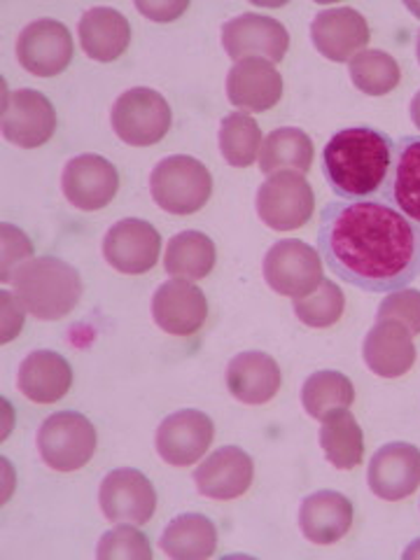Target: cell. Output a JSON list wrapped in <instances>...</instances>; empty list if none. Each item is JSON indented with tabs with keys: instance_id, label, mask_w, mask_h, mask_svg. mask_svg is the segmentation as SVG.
I'll use <instances>...</instances> for the list:
<instances>
[{
	"instance_id": "cell-27",
	"label": "cell",
	"mask_w": 420,
	"mask_h": 560,
	"mask_svg": "<svg viewBox=\"0 0 420 560\" xmlns=\"http://www.w3.org/2000/svg\"><path fill=\"white\" fill-rule=\"evenodd\" d=\"M160 547L175 560H203L218 549L215 523L203 514L175 516L162 533Z\"/></svg>"
},
{
	"instance_id": "cell-23",
	"label": "cell",
	"mask_w": 420,
	"mask_h": 560,
	"mask_svg": "<svg viewBox=\"0 0 420 560\" xmlns=\"http://www.w3.org/2000/svg\"><path fill=\"white\" fill-rule=\"evenodd\" d=\"M353 525V502L337 490H318L300 506V528L313 545H335Z\"/></svg>"
},
{
	"instance_id": "cell-1",
	"label": "cell",
	"mask_w": 420,
	"mask_h": 560,
	"mask_svg": "<svg viewBox=\"0 0 420 560\" xmlns=\"http://www.w3.org/2000/svg\"><path fill=\"white\" fill-rule=\"evenodd\" d=\"M318 253L358 290H405L420 276V224L381 199H337L323 208Z\"/></svg>"
},
{
	"instance_id": "cell-29",
	"label": "cell",
	"mask_w": 420,
	"mask_h": 560,
	"mask_svg": "<svg viewBox=\"0 0 420 560\" xmlns=\"http://www.w3.org/2000/svg\"><path fill=\"white\" fill-rule=\"evenodd\" d=\"M313 164V140L306 131L294 127H280L271 131L259 150V171L267 175L280 171L306 173Z\"/></svg>"
},
{
	"instance_id": "cell-17",
	"label": "cell",
	"mask_w": 420,
	"mask_h": 560,
	"mask_svg": "<svg viewBox=\"0 0 420 560\" xmlns=\"http://www.w3.org/2000/svg\"><path fill=\"white\" fill-rule=\"evenodd\" d=\"M61 187L70 203L92 213V210H101L115 199L119 173L101 154H80L66 164Z\"/></svg>"
},
{
	"instance_id": "cell-33",
	"label": "cell",
	"mask_w": 420,
	"mask_h": 560,
	"mask_svg": "<svg viewBox=\"0 0 420 560\" xmlns=\"http://www.w3.org/2000/svg\"><path fill=\"white\" fill-rule=\"evenodd\" d=\"M261 150L259 125L248 113H232L220 125V152L234 168H245L257 160Z\"/></svg>"
},
{
	"instance_id": "cell-35",
	"label": "cell",
	"mask_w": 420,
	"mask_h": 560,
	"mask_svg": "<svg viewBox=\"0 0 420 560\" xmlns=\"http://www.w3.org/2000/svg\"><path fill=\"white\" fill-rule=\"evenodd\" d=\"M96 556L101 560H117V558L150 560L152 547H150V539L140 533L136 525H117V528L108 530L101 537Z\"/></svg>"
},
{
	"instance_id": "cell-14",
	"label": "cell",
	"mask_w": 420,
	"mask_h": 560,
	"mask_svg": "<svg viewBox=\"0 0 420 560\" xmlns=\"http://www.w3.org/2000/svg\"><path fill=\"white\" fill-rule=\"evenodd\" d=\"M311 40L320 55L335 63H346L372 40L370 24L353 8H327L315 14Z\"/></svg>"
},
{
	"instance_id": "cell-13",
	"label": "cell",
	"mask_w": 420,
	"mask_h": 560,
	"mask_svg": "<svg viewBox=\"0 0 420 560\" xmlns=\"http://www.w3.org/2000/svg\"><path fill=\"white\" fill-rule=\"evenodd\" d=\"M213 420L203 411L183 409L166 416L156 430V453L173 467H189L213 444Z\"/></svg>"
},
{
	"instance_id": "cell-11",
	"label": "cell",
	"mask_w": 420,
	"mask_h": 560,
	"mask_svg": "<svg viewBox=\"0 0 420 560\" xmlns=\"http://www.w3.org/2000/svg\"><path fill=\"white\" fill-rule=\"evenodd\" d=\"M162 236L145 220L127 218L113 224L103 238V257L108 265L127 276L148 273L156 267Z\"/></svg>"
},
{
	"instance_id": "cell-22",
	"label": "cell",
	"mask_w": 420,
	"mask_h": 560,
	"mask_svg": "<svg viewBox=\"0 0 420 560\" xmlns=\"http://www.w3.org/2000/svg\"><path fill=\"white\" fill-rule=\"evenodd\" d=\"M278 362L261 350H245L226 366V388L243 405H267L280 390Z\"/></svg>"
},
{
	"instance_id": "cell-41",
	"label": "cell",
	"mask_w": 420,
	"mask_h": 560,
	"mask_svg": "<svg viewBox=\"0 0 420 560\" xmlns=\"http://www.w3.org/2000/svg\"><path fill=\"white\" fill-rule=\"evenodd\" d=\"M401 558H407V560H411V558H420V537L416 539V541H411V547L401 553Z\"/></svg>"
},
{
	"instance_id": "cell-30",
	"label": "cell",
	"mask_w": 420,
	"mask_h": 560,
	"mask_svg": "<svg viewBox=\"0 0 420 560\" xmlns=\"http://www.w3.org/2000/svg\"><path fill=\"white\" fill-rule=\"evenodd\" d=\"M218 261L215 243L201 232H180L168 241L164 269L173 278L201 280L213 271Z\"/></svg>"
},
{
	"instance_id": "cell-15",
	"label": "cell",
	"mask_w": 420,
	"mask_h": 560,
	"mask_svg": "<svg viewBox=\"0 0 420 560\" xmlns=\"http://www.w3.org/2000/svg\"><path fill=\"white\" fill-rule=\"evenodd\" d=\"M152 318L156 327L173 337H191L208 318V302L199 285L183 278L166 280L152 296Z\"/></svg>"
},
{
	"instance_id": "cell-32",
	"label": "cell",
	"mask_w": 420,
	"mask_h": 560,
	"mask_svg": "<svg viewBox=\"0 0 420 560\" xmlns=\"http://www.w3.org/2000/svg\"><path fill=\"white\" fill-rule=\"evenodd\" d=\"M350 80L366 96H385L390 94L401 80V70L383 49H364L348 63Z\"/></svg>"
},
{
	"instance_id": "cell-34",
	"label": "cell",
	"mask_w": 420,
	"mask_h": 560,
	"mask_svg": "<svg viewBox=\"0 0 420 560\" xmlns=\"http://www.w3.org/2000/svg\"><path fill=\"white\" fill-rule=\"evenodd\" d=\"M343 308H346V296L335 280H323L318 290L311 292L308 296H302V300H294L296 318L315 329L337 325L341 320Z\"/></svg>"
},
{
	"instance_id": "cell-31",
	"label": "cell",
	"mask_w": 420,
	"mask_h": 560,
	"mask_svg": "<svg viewBox=\"0 0 420 560\" xmlns=\"http://www.w3.org/2000/svg\"><path fill=\"white\" fill-rule=\"evenodd\" d=\"M355 401V385L341 372H315L304 381L302 405L315 420H323L331 409L346 407Z\"/></svg>"
},
{
	"instance_id": "cell-20",
	"label": "cell",
	"mask_w": 420,
	"mask_h": 560,
	"mask_svg": "<svg viewBox=\"0 0 420 560\" xmlns=\"http://www.w3.org/2000/svg\"><path fill=\"white\" fill-rule=\"evenodd\" d=\"M283 96V78L267 59H243L226 75V98L241 110L265 113Z\"/></svg>"
},
{
	"instance_id": "cell-37",
	"label": "cell",
	"mask_w": 420,
	"mask_h": 560,
	"mask_svg": "<svg viewBox=\"0 0 420 560\" xmlns=\"http://www.w3.org/2000/svg\"><path fill=\"white\" fill-rule=\"evenodd\" d=\"M0 232H3V267H0V278H3V283H12L14 273L33 259V245L28 236L22 230H16L14 224L3 222Z\"/></svg>"
},
{
	"instance_id": "cell-24",
	"label": "cell",
	"mask_w": 420,
	"mask_h": 560,
	"mask_svg": "<svg viewBox=\"0 0 420 560\" xmlns=\"http://www.w3.org/2000/svg\"><path fill=\"white\" fill-rule=\"evenodd\" d=\"M16 385L35 405H55L73 385V370L55 350H33L20 366Z\"/></svg>"
},
{
	"instance_id": "cell-4",
	"label": "cell",
	"mask_w": 420,
	"mask_h": 560,
	"mask_svg": "<svg viewBox=\"0 0 420 560\" xmlns=\"http://www.w3.org/2000/svg\"><path fill=\"white\" fill-rule=\"evenodd\" d=\"M150 191L154 203L171 215H191L213 195L210 171L189 154H173L152 168Z\"/></svg>"
},
{
	"instance_id": "cell-5",
	"label": "cell",
	"mask_w": 420,
	"mask_h": 560,
	"mask_svg": "<svg viewBox=\"0 0 420 560\" xmlns=\"http://www.w3.org/2000/svg\"><path fill=\"white\" fill-rule=\"evenodd\" d=\"M38 451L55 471H75L94 458L96 428L78 411H59L40 425Z\"/></svg>"
},
{
	"instance_id": "cell-38",
	"label": "cell",
	"mask_w": 420,
	"mask_h": 560,
	"mask_svg": "<svg viewBox=\"0 0 420 560\" xmlns=\"http://www.w3.org/2000/svg\"><path fill=\"white\" fill-rule=\"evenodd\" d=\"M0 300H3V343H8L16 337V331L22 329L26 308L16 300V294H10L8 290H3Z\"/></svg>"
},
{
	"instance_id": "cell-3",
	"label": "cell",
	"mask_w": 420,
	"mask_h": 560,
	"mask_svg": "<svg viewBox=\"0 0 420 560\" xmlns=\"http://www.w3.org/2000/svg\"><path fill=\"white\" fill-rule=\"evenodd\" d=\"M16 300L40 320H59L82 296L80 273L59 257L31 259L12 278Z\"/></svg>"
},
{
	"instance_id": "cell-40",
	"label": "cell",
	"mask_w": 420,
	"mask_h": 560,
	"mask_svg": "<svg viewBox=\"0 0 420 560\" xmlns=\"http://www.w3.org/2000/svg\"><path fill=\"white\" fill-rule=\"evenodd\" d=\"M411 119H413L416 129L420 131V92L411 98Z\"/></svg>"
},
{
	"instance_id": "cell-2",
	"label": "cell",
	"mask_w": 420,
	"mask_h": 560,
	"mask_svg": "<svg viewBox=\"0 0 420 560\" xmlns=\"http://www.w3.org/2000/svg\"><path fill=\"white\" fill-rule=\"evenodd\" d=\"M395 140L374 127H350L329 138L323 152L325 178L339 199H372L388 183Z\"/></svg>"
},
{
	"instance_id": "cell-7",
	"label": "cell",
	"mask_w": 420,
	"mask_h": 560,
	"mask_svg": "<svg viewBox=\"0 0 420 560\" xmlns=\"http://www.w3.org/2000/svg\"><path fill=\"white\" fill-rule=\"evenodd\" d=\"M171 108L166 98L150 86H133L121 94L110 113L115 133L133 148L160 143L171 129Z\"/></svg>"
},
{
	"instance_id": "cell-25",
	"label": "cell",
	"mask_w": 420,
	"mask_h": 560,
	"mask_svg": "<svg viewBox=\"0 0 420 560\" xmlns=\"http://www.w3.org/2000/svg\"><path fill=\"white\" fill-rule=\"evenodd\" d=\"M78 33L84 55L101 63L119 59L131 43L129 20L115 8L86 10L80 20Z\"/></svg>"
},
{
	"instance_id": "cell-19",
	"label": "cell",
	"mask_w": 420,
	"mask_h": 560,
	"mask_svg": "<svg viewBox=\"0 0 420 560\" xmlns=\"http://www.w3.org/2000/svg\"><path fill=\"white\" fill-rule=\"evenodd\" d=\"M253 477L250 455L238 446H222L197 467L195 483L199 493L210 500H234L248 493Z\"/></svg>"
},
{
	"instance_id": "cell-12",
	"label": "cell",
	"mask_w": 420,
	"mask_h": 560,
	"mask_svg": "<svg viewBox=\"0 0 420 560\" xmlns=\"http://www.w3.org/2000/svg\"><path fill=\"white\" fill-rule=\"evenodd\" d=\"M16 59L31 75L55 78L73 59V38L66 24L57 20H38L28 24L16 38Z\"/></svg>"
},
{
	"instance_id": "cell-6",
	"label": "cell",
	"mask_w": 420,
	"mask_h": 560,
	"mask_svg": "<svg viewBox=\"0 0 420 560\" xmlns=\"http://www.w3.org/2000/svg\"><path fill=\"white\" fill-rule=\"evenodd\" d=\"M255 206L259 220L273 232H292L311 220L315 195L302 173L280 171L261 183Z\"/></svg>"
},
{
	"instance_id": "cell-43",
	"label": "cell",
	"mask_w": 420,
	"mask_h": 560,
	"mask_svg": "<svg viewBox=\"0 0 420 560\" xmlns=\"http://www.w3.org/2000/svg\"><path fill=\"white\" fill-rule=\"evenodd\" d=\"M407 8H409V10H411V12H416V14H418V16H420V5H411V3H409V5H407Z\"/></svg>"
},
{
	"instance_id": "cell-18",
	"label": "cell",
	"mask_w": 420,
	"mask_h": 560,
	"mask_svg": "<svg viewBox=\"0 0 420 560\" xmlns=\"http://www.w3.org/2000/svg\"><path fill=\"white\" fill-rule=\"evenodd\" d=\"M366 483L376 498L388 502L413 495L420 486V448L407 442L381 446L366 469Z\"/></svg>"
},
{
	"instance_id": "cell-36",
	"label": "cell",
	"mask_w": 420,
	"mask_h": 560,
	"mask_svg": "<svg viewBox=\"0 0 420 560\" xmlns=\"http://www.w3.org/2000/svg\"><path fill=\"white\" fill-rule=\"evenodd\" d=\"M378 320H397L411 335H420V290L405 288L390 292L378 306Z\"/></svg>"
},
{
	"instance_id": "cell-42",
	"label": "cell",
	"mask_w": 420,
	"mask_h": 560,
	"mask_svg": "<svg viewBox=\"0 0 420 560\" xmlns=\"http://www.w3.org/2000/svg\"><path fill=\"white\" fill-rule=\"evenodd\" d=\"M416 55H418V63H420V33H418V43H416Z\"/></svg>"
},
{
	"instance_id": "cell-9",
	"label": "cell",
	"mask_w": 420,
	"mask_h": 560,
	"mask_svg": "<svg viewBox=\"0 0 420 560\" xmlns=\"http://www.w3.org/2000/svg\"><path fill=\"white\" fill-rule=\"evenodd\" d=\"M222 47L236 61L267 59L271 63L283 61L290 47L288 28L273 16L245 12L224 22Z\"/></svg>"
},
{
	"instance_id": "cell-16",
	"label": "cell",
	"mask_w": 420,
	"mask_h": 560,
	"mask_svg": "<svg viewBox=\"0 0 420 560\" xmlns=\"http://www.w3.org/2000/svg\"><path fill=\"white\" fill-rule=\"evenodd\" d=\"M57 131V110L51 101L35 92L20 90L5 98L3 136L12 145L26 150L40 148Z\"/></svg>"
},
{
	"instance_id": "cell-26",
	"label": "cell",
	"mask_w": 420,
	"mask_h": 560,
	"mask_svg": "<svg viewBox=\"0 0 420 560\" xmlns=\"http://www.w3.org/2000/svg\"><path fill=\"white\" fill-rule=\"evenodd\" d=\"M378 195L381 201L395 206L420 224V136H407L395 143L390 178Z\"/></svg>"
},
{
	"instance_id": "cell-21",
	"label": "cell",
	"mask_w": 420,
	"mask_h": 560,
	"mask_svg": "<svg viewBox=\"0 0 420 560\" xmlns=\"http://www.w3.org/2000/svg\"><path fill=\"white\" fill-rule=\"evenodd\" d=\"M362 358L381 378L405 376L416 362L413 335L397 320H378L364 337Z\"/></svg>"
},
{
	"instance_id": "cell-28",
	"label": "cell",
	"mask_w": 420,
	"mask_h": 560,
	"mask_svg": "<svg viewBox=\"0 0 420 560\" xmlns=\"http://www.w3.org/2000/svg\"><path fill=\"white\" fill-rule=\"evenodd\" d=\"M320 428V448L337 469H353L364 458V432L346 407L331 409Z\"/></svg>"
},
{
	"instance_id": "cell-8",
	"label": "cell",
	"mask_w": 420,
	"mask_h": 560,
	"mask_svg": "<svg viewBox=\"0 0 420 560\" xmlns=\"http://www.w3.org/2000/svg\"><path fill=\"white\" fill-rule=\"evenodd\" d=\"M323 257L300 238H285L273 243L265 257V280L278 294L290 300H302L320 288Z\"/></svg>"
},
{
	"instance_id": "cell-39",
	"label": "cell",
	"mask_w": 420,
	"mask_h": 560,
	"mask_svg": "<svg viewBox=\"0 0 420 560\" xmlns=\"http://www.w3.org/2000/svg\"><path fill=\"white\" fill-rule=\"evenodd\" d=\"M187 8H189V3H185V0H180V3H143V0H138V3H136V10L140 14H145L148 20L162 22V24H168L173 20H178V16Z\"/></svg>"
},
{
	"instance_id": "cell-10",
	"label": "cell",
	"mask_w": 420,
	"mask_h": 560,
	"mask_svg": "<svg viewBox=\"0 0 420 560\" xmlns=\"http://www.w3.org/2000/svg\"><path fill=\"white\" fill-rule=\"evenodd\" d=\"M103 516L115 525H143L156 510V493L143 471L121 467L105 475L98 490Z\"/></svg>"
}]
</instances>
